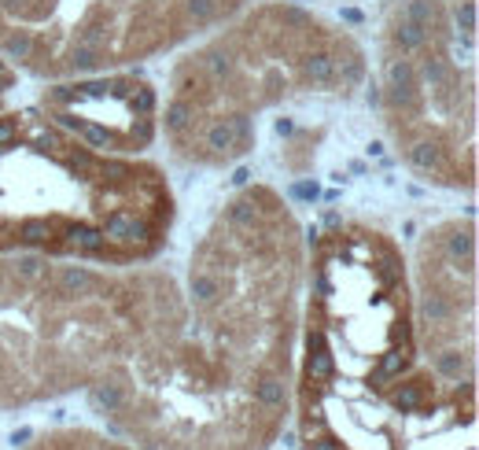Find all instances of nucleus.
<instances>
[{"mask_svg": "<svg viewBox=\"0 0 479 450\" xmlns=\"http://www.w3.org/2000/svg\"><path fill=\"white\" fill-rule=\"evenodd\" d=\"M402 369H406V351L395 347V351H387V354L380 358V377H383V380H387V377H398Z\"/></svg>", "mask_w": 479, "mask_h": 450, "instance_id": "nucleus-3", "label": "nucleus"}, {"mask_svg": "<svg viewBox=\"0 0 479 450\" xmlns=\"http://www.w3.org/2000/svg\"><path fill=\"white\" fill-rule=\"evenodd\" d=\"M314 450H343V446H339V443H332V439H324V443H317Z\"/></svg>", "mask_w": 479, "mask_h": 450, "instance_id": "nucleus-6", "label": "nucleus"}, {"mask_svg": "<svg viewBox=\"0 0 479 450\" xmlns=\"http://www.w3.org/2000/svg\"><path fill=\"white\" fill-rule=\"evenodd\" d=\"M424 314H428L431 321H446V317L453 314V307L446 303L443 295H428V299H424Z\"/></svg>", "mask_w": 479, "mask_h": 450, "instance_id": "nucleus-4", "label": "nucleus"}, {"mask_svg": "<svg viewBox=\"0 0 479 450\" xmlns=\"http://www.w3.org/2000/svg\"><path fill=\"white\" fill-rule=\"evenodd\" d=\"M93 402L100 406V410L115 414V410H122L125 395H122V388H118V384H96V388H93Z\"/></svg>", "mask_w": 479, "mask_h": 450, "instance_id": "nucleus-2", "label": "nucleus"}, {"mask_svg": "<svg viewBox=\"0 0 479 450\" xmlns=\"http://www.w3.org/2000/svg\"><path fill=\"white\" fill-rule=\"evenodd\" d=\"M395 406H398V410H417V406H421V388H413V384H409V388H402L395 395Z\"/></svg>", "mask_w": 479, "mask_h": 450, "instance_id": "nucleus-5", "label": "nucleus"}, {"mask_svg": "<svg viewBox=\"0 0 479 450\" xmlns=\"http://www.w3.org/2000/svg\"><path fill=\"white\" fill-rule=\"evenodd\" d=\"M254 399L262 406H284V380H277V377L258 380L254 384Z\"/></svg>", "mask_w": 479, "mask_h": 450, "instance_id": "nucleus-1", "label": "nucleus"}]
</instances>
